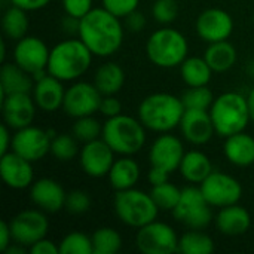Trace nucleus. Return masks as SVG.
<instances>
[{
	"label": "nucleus",
	"instance_id": "e433bc0d",
	"mask_svg": "<svg viewBox=\"0 0 254 254\" xmlns=\"http://www.w3.org/2000/svg\"><path fill=\"white\" fill-rule=\"evenodd\" d=\"M61 254H94L92 238L82 232H70L60 243Z\"/></svg>",
	"mask_w": 254,
	"mask_h": 254
},
{
	"label": "nucleus",
	"instance_id": "603ef678",
	"mask_svg": "<svg viewBox=\"0 0 254 254\" xmlns=\"http://www.w3.org/2000/svg\"><path fill=\"white\" fill-rule=\"evenodd\" d=\"M27 249H28V247H25V246H22V244H19V243H15V241H13V243L6 249L4 254H25Z\"/></svg>",
	"mask_w": 254,
	"mask_h": 254
},
{
	"label": "nucleus",
	"instance_id": "72a5a7b5",
	"mask_svg": "<svg viewBox=\"0 0 254 254\" xmlns=\"http://www.w3.org/2000/svg\"><path fill=\"white\" fill-rule=\"evenodd\" d=\"M150 195H152V198L156 202L159 210L173 211L176 208V205L179 204V201H180L182 189H179L176 185H173L170 182H165L162 185L152 186Z\"/></svg>",
	"mask_w": 254,
	"mask_h": 254
},
{
	"label": "nucleus",
	"instance_id": "49530a36",
	"mask_svg": "<svg viewBox=\"0 0 254 254\" xmlns=\"http://www.w3.org/2000/svg\"><path fill=\"white\" fill-rule=\"evenodd\" d=\"M10 3L27 12H31V10H40L46 7L51 3V0H10Z\"/></svg>",
	"mask_w": 254,
	"mask_h": 254
},
{
	"label": "nucleus",
	"instance_id": "f704fd0d",
	"mask_svg": "<svg viewBox=\"0 0 254 254\" xmlns=\"http://www.w3.org/2000/svg\"><path fill=\"white\" fill-rule=\"evenodd\" d=\"M71 134L76 137L77 141L80 143H89L97 138H101L103 135V125L92 116H83L77 118L73 124Z\"/></svg>",
	"mask_w": 254,
	"mask_h": 254
},
{
	"label": "nucleus",
	"instance_id": "6ab92c4d",
	"mask_svg": "<svg viewBox=\"0 0 254 254\" xmlns=\"http://www.w3.org/2000/svg\"><path fill=\"white\" fill-rule=\"evenodd\" d=\"M0 174L4 185L15 190H22L34 183L33 162L15 152H7L0 158Z\"/></svg>",
	"mask_w": 254,
	"mask_h": 254
},
{
	"label": "nucleus",
	"instance_id": "09e8293b",
	"mask_svg": "<svg viewBox=\"0 0 254 254\" xmlns=\"http://www.w3.org/2000/svg\"><path fill=\"white\" fill-rule=\"evenodd\" d=\"M13 238H12V232H10V226L7 222H1L0 223V252L4 253L6 249L12 244Z\"/></svg>",
	"mask_w": 254,
	"mask_h": 254
},
{
	"label": "nucleus",
	"instance_id": "79ce46f5",
	"mask_svg": "<svg viewBox=\"0 0 254 254\" xmlns=\"http://www.w3.org/2000/svg\"><path fill=\"white\" fill-rule=\"evenodd\" d=\"M63 7L67 15L79 19L94 9L92 0H63Z\"/></svg>",
	"mask_w": 254,
	"mask_h": 254
},
{
	"label": "nucleus",
	"instance_id": "8fccbe9b",
	"mask_svg": "<svg viewBox=\"0 0 254 254\" xmlns=\"http://www.w3.org/2000/svg\"><path fill=\"white\" fill-rule=\"evenodd\" d=\"M10 128L3 124L1 125V129H0V138H1V143H0V155H4L9 152L10 146H12V135H10Z\"/></svg>",
	"mask_w": 254,
	"mask_h": 254
},
{
	"label": "nucleus",
	"instance_id": "c9c22d12",
	"mask_svg": "<svg viewBox=\"0 0 254 254\" xmlns=\"http://www.w3.org/2000/svg\"><path fill=\"white\" fill-rule=\"evenodd\" d=\"M51 153L55 159L67 162L79 153L76 137L71 134H57L51 141Z\"/></svg>",
	"mask_w": 254,
	"mask_h": 254
},
{
	"label": "nucleus",
	"instance_id": "c756f323",
	"mask_svg": "<svg viewBox=\"0 0 254 254\" xmlns=\"http://www.w3.org/2000/svg\"><path fill=\"white\" fill-rule=\"evenodd\" d=\"M213 68L208 65L205 58L201 57H188L180 65V74L183 82L189 86H207L213 76Z\"/></svg>",
	"mask_w": 254,
	"mask_h": 254
},
{
	"label": "nucleus",
	"instance_id": "58836bf2",
	"mask_svg": "<svg viewBox=\"0 0 254 254\" xmlns=\"http://www.w3.org/2000/svg\"><path fill=\"white\" fill-rule=\"evenodd\" d=\"M153 18L164 25L174 22L179 16V3L177 0H156L152 7Z\"/></svg>",
	"mask_w": 254,
	"mask_h": 254
},
{
	"label": "nucleus",
	"instance_id": "cd10ccee",
	"mask_svg": "<svg viewBox=\"0 0 254 254\" xmlns=\"http://www.w3.org/2000/svg\"><path fill=\"white\" fill-rule=\"evenodd\" d=\"M125 83L124 68L113 63L107 61L101 64L94 76V85L101 92V95H116Z\"/></svg>",
	"mask_w": 254,
	"mask_h": 254
},
{
	"label": "nucleus",
	"instance_id": "f03ea898",
	"mask_svg": "<svg viewBox=\"0 0 254 254\" xmlns=\"http://www.w3.org/2000/svg\"><path fill=\"white\" fill-rule=\"evenodd\" d=\"M185 110L182 98L168 92H155L141 100L138 119L147 129L164 134L180 127Z\"/></svg>",
	"mask_w": 254,
	"mask_h": 254
},
{
	"label": "nucleus",
	"instance_id": "f3484780",
	"mask_svg": "<svg viewBox=\"0 0 254 254\" xmlns=\"http://www.w3.org/2000/svg\"><path fill=\"white\" fill-rule=\"evenodd\" d=\"M195 28L198 36L207 43L222 42L231 37L234 31V19L226 10L211 7L199 13Z\"/></svg>",
	"mask_w": 254,
	"mask_h": 254
},
{
	"label": "nucleus",
	"instance_id": "a19ab883",
	"mask_svg": "<svg viewBox=\"0 0 254 254\" xmlns=\"http://www.w3.org/2000/svg\"><path fill=\"white\" fill-rule=\"evenodd\" d=\"M103 7L119 18H125L138 9L140 0H101Z\"/></svg>",
	"mask_w": 254,
	"mask_h": 254
},
{
	"label": "nucleus",
	"instance_id": "7c9ffc66",
	"mask_svg": "<svg viewBox=\"0 0 254 254\" xmlns=\"http://www.w3.org/2000/svg\"><path fill=\"white\" fill-rule=\"evenodd\" d=\"M28 16L27 10L12 4L1 16V30L3 34L10 40H21L27 36L28 31Z\"/></svg>",
	"mask_w": 254,
	"mask_h": 254
},
{
	"label": "nucleus",
	"instance_id": "20e7f679",
	"mask_svg": "<svg viewBox=\"0 0 254 254\" xmlns=\"http://www.w3.org/2000/svg\"><path fill=\"white\" fill-rule=\"evenodd\" d=\"M101 138L122 156H132L138 153L146 143V127L140 119L128 115H118L107 118L103 124Z\"/></svg>",
	"mask_w": 254,
	"mask_h": 254
},
{
	"label": "nucleus",
	"instance_id": "b1692460",
	"mask_svg": "<svg viewBox=\"0 0 254 254\" xmlns=\"http://www.w3.org/2000/svg\"><path fill=\"white\" fill-rule=\"evenodd\" d=\"M226 159L237 167H250L254 164V137L241 131L226 137L223 144Z\"/></svg>",
	"mask_w": 254,
	"mask_h": 254
},
{
	"label": "nucleus",
	"instance_id": "2eb2a0df",
	"mask_svg": "<svg viewBox=\"0 0 254 254\" xmlns=\"http://www.w3.org/2000/svg\"><path fill=\"white\" fill-rule=\"evenodd\" d=\"M79 162L86 176L101 179L110 173L115 162V150L103 138H97L83 144L79 152Z\"/></svg>",
	"mask_w": 254,
	"mask_h": 254
},
{
	"label": "nucleus",
	"instance_id": "dca6fc26",
	"mask_svg": "<svg viewBox=\"0 0 254 254\" xmlns=\"http://www.w3.org/2000/svg\"><path fill=\"white\" fill-rule=\"evenodd\" d=\"M3 121L10 129H21L33 124L37 104L30 92L9 94L1 97Z\"/></svg>",
	"mask_w": 254,
	"mask_h": 254
},
{
	"label": "nucleus",
	"instance_id": "de8ad7c7",
	"mask_svg": "<svg viewBox=\"0 0 254 254\" xmlns=\"http://www.w3.org/2000/svg\"><path fill=\"white\" fill-rule=\"evenodd\" d=\"M168 177H170V173L159 168V167H153L150 165V170H149V174H147V180L152 186H158V185H162L165 182H168Z\"/></svg>",
	"mask_w": 254,
	"mask_h": 254
},
{
	"label": "nucleus",
	"instance_id": "ddd939ff",
	"mask_svg": "<svg viewBox=\"0 0 254 254\" xmlns=\"http://www.w3.org/2000/svg\"><path fill=\"white\" fill-rule=\"evenodd\" d=\"M9 226L13 241L30 249L34 243L46 238L49 220L42 210H24L9 222Z\"/></svg>",
	"mask_w": 254,
	"mask_h": 254
},
{
	"label": "nucleus",
	"instance_id": "864d4df0",
	"mask_svg": "<svg viewBox=\"0 0 254 254\" xmlns=\"http://www.w3.org/2000/svg\"><path fill=\"white\" fill-rule=\"evenodd\" d=\"M247 101H249V109H250V118H252V122H254V88L249 94Z\"/></svg>",
	"mask_w": 254,
	"mask_h": 254
},
{
	"label": "nucleus",
	"instance_id": "5701e85b",
	"mask_svg": "<svg viewBox=\"0 0 254 254\" xmlns=\"http://www.w3.org/2000/svg\"><path fill=\"white\" fill-rule=\"evenodd\" d=\"M216 226L223 235H244L252 226V216L247 208L238 204H232L220 208L219 214L216 216Z\"/></svg>",
	"mask_w": 254,
	"mask_h": 254
},
{
	"label": "nucleus",
	"instance_id": "3c124183",
	"mask_svg": "<svg viewBox=\"0 0 254 254\" xmlns=\"http://www.w3.org/2000/svg\"><path fill=\"white\" fill-rule=\"evenodd\" d=\"M79 25H80V19L70 15H67L63 21V28L68 34H79Z\"/></svg>",
	"mask_w": 254,
	"mask_h": 254
},
{
	"label": "nucleus",
	"instance_id": "423d86ee",
	"mask_svg": "<svg viewBox=\"0 0 254 254\" xmlns=\"http://www.w3.org/2000/svg\"><path fill=\"white\" fill-rule=\"evenodd\" d=\"M189 42L176 28H159L153 31L146 43L147 58L161 68H174L188 58Z\"/></svg>",
	"mask_w": 254,
	"mask_h": 254
},
{
	"label": "nucleus",
	"instance_id": "f257e3e1",
	"mask_svg": "<svg viewBox=\"0 0 254 254\" xmlns=\"http://www.w3.org/2000/svg\"><path fill=\"white\" fill-rule=\"evenodd\" d=\"M77 36L95 57H110L122 46L124 25L119 16L103 6L94 7L80 18Z\"/></svg>",
	"mask_w": 254,
	"mask_h": 254
},
{
	"label": "nucleus",
	"instance_id": "7ed1b4c3",
	"mask_svg": "<svg viewBox=\"0 0 254 254\" xmlns=\"http://www.w3.org/2000/svg\"><path fill=\"white\" fill-rule=\"evenodd\" d=\"M92 57L94 54L80 39L63 40L51 49L48 73L63 82L76 80L88 71Z\"/></svg>",
	"mask_w": 254,
	"mask_h": 254
},
{
	"label": "nucleus",
	"instance_id": "a878e982",
	"mask_svg": "<svg viewBox=\"0 0 254 254\" xmlns=\"http://www.w3.org/2000/svg\"><path fill=\"white\" fill-rule=\"evenodd\" d=\"M107 177L116 192L131 189L135 188L140 180V167L134 159H131V156H122L115 159Z\"/></svg>",
	"mask_w": 254,
	"mask_h": 254
},
{
	"label": "nucleus",
	"instance_id": "ea45409f",
	"mask_svg": "<svg viewBox=\"0 0 254 254\" xmlns=\"http://www.w3.org/2000/svg\"><path fill=\"white\" fill-rule=\"evenodd\" d=\"M64 208L70 214H83L91 208V198L83 190H73L67 193Z\"/></svg>",
	"mask_w": 254,
	"mask_h": 254
},
{
	"label": "nucleus",
	"instance_id": "473e14b6",
	"mask_svg": "<svg viewBox=\"0 0 254 254\" xmlns=\"http://www.w3.org/2000/svg\"><path fill=\"white\" fill-rule=\"evenodd\" d=\"M94 254H115L122 247V237L113 228H100L92 235Z\"/></svg>",
	"mask_w": 254,
	"mask_h": 254
},
{
	"label": "nucleus",
	"instance_id": "1a4fd4ad",
	"mask_svg": "<svg viewBox=\"0 0 254 254\" xmlns=\"http://www.w3.org/2000/svg\"><path fill=\"white\" fill-rule=\"evenodd\" d=\"M180 238L173 226L153 220L140 228L135 235L137 249L144 254H173L179 252Z\"/></svg>",
	"mask_w": 254,
	"mask_h": 254
},
{
	"label": "nucleus",
	"instance_id": "f8f14e48",
	"mask_svg": "<svg viewBox=\"0 0 254 254\" xmlns=\"http://www.w3.org/2000/svg\"><path fill=\"white\" fill-rule=\"evenodd\" d=\"M101 98L103 95L94 83L76 82L65 89L63 110L67 116L74 119L92 116L95 112L100 110Z\"/></svg>",
	"mask_w": 254,
	"mask_h": 254
},
{
	"label": "nucleus",
	"instance_id": "a18cd8bd",
	"mask_svg": "<svg viewBox=\"0 0 254 254\" xmlns=\"http://www.w3.org/2000/svg\"><path fill=\"white\" fill-rule=\"evenodd\" d=\"M124 19H125V27H127L129 31H132V33L141 31V30L144 28V25H146V18H144V15L140 13L138 10L131 12V13L127 15Z\"/></svg>",
	"mask_w": 254,
	"mask_h": 254
},
{
	"label": "nucleus",
	"instance_id": "4c0bfd02",
	"mask_svg": "<svg viewBox=\"0 0 254 254\" xmlns=\"http://www.w3.org/2000/svg\"><path fill=\"white\" fill-rule=\"evenodd\" d=\"M182 101L185 109H199V110H210L214 95L208 86H193L189 88L183 95Z\"/></svg>",
	"mask_w": 254,
	"mask_h": 254
},
{
	"label": "nucleus",
	"instance_id": "c03bdc74",
	"mask_svg": "<svg viewBox=\"0 0 254 254\" xmlns=\"http://www.w3.org/2000/svg\"><path fill=\"white\" fill-rule=\"evenodd\" d=\"M28 252L31 254H57L60 253V246H57V244H55L54 241H51V240L43 238V240L34 243V244L28 249Z\"/></svg>",
	"mask_w": 254,
	"mask_h": 254
},
{
	"label": "nucleus",
	"instance_id": "37998d69",
	"mask_svg": "<svg viewBox=\"0 0 254 254\" xmlns=\"http://www.w3.org/2000/svg\"><path fill=\"white\" fill-rule=\"evenodd\" d=\"M98 112L106 118H113L122 113V104L115 95H103Z\"/></svg>",
	"mask_w": 254,
	"mask_h": 254
},
{
	"label": "nucleus",
	"instance_id": "9b49d317",
	"mask_svg": "<svg viewBox=\"0 0 254 254\" xmlns=\"http://www.w3.org/2000/svg\"><path fill=\"white\" fill-rule=\"evenodd\" d=\"M207 202L211 207H228L238 204L243 196L241 183L225 173L213 171L201 185H199Z\"/></svg>",
	"mask_w": 254,
	"mask_h": 254
},
{
	"label": "nucleus",
	"instance_id": "4be33fe9",
	"mask_svg": "<svg viewBox=\"0 0 254 254\" xmlns=\"http://www.w3.org/2000/svg\"><path fill=\"white\" fill-rule=\"evenodd\" d=\"M31 95L37 104V109L51 113L63 107L65 89L63 86V80L48 73L34 82Z\"/></svg>",
	"mask_w": 254,
	"mask_h": 254
},
{
	"label": "nucleus",
	"instance_id": "393cba45",
	"mask_svg": "<svg viewBox=\"0 0 254 254\" xmlns=\"http://www.w3.org/2000/svg\"><path fill=\"white\" fill-rule=\"evenodd\" d=\"M34 88V79L30 73L21 68L15 61L4 63L0 70V91L1 97L9 94L30 92Z\"/></svg>",
	"mask_w": 254,
	"mask_h": 254
},
{
	"label": "nucleus",
	"instance_id": "412c9836",
	"mask_svg": "<svg viewBox=\"0 0 254 254\" xmlns=\"http://www.w3.org/2000/svg\"><path fill=\"white\" fill-rule=\"evenodd\" d=\"M65 196L63 186L54 179H39L30 186L31 202L45 213H58L65 205Z\"/></svg>",
	"mask_w": 254,
	"mask_h": 254
},
{
	"label": "nucleus",
	"instance_id": "c85d7f7f",
	"mask_svg": "<svg viewBox=\"0 0 254 254\" xmlns=\"http://www.w3.org/2000/svg\"><path fill=\"white\" fill-rule=\"evenodd\" d=\"M204 58L214 73H225L235 65L238 60V52L232 43H229L228 40H222L210 43L204 54Z\"/></svg>",
	"mask_w": 254,
	"mask_h": 254
},
{
	"label": "nucleus",
	"instance_id": "6e6552de",
	"mask_svg": "<svg viewBox=\"0 0 254 254\" xmlns=\"http://www.w3.org/2000/svg\"><path fill=\"white\" fill-rule=\"evenodd\" d=\"M174 219L190 229H205L213 220L211 205L207 202L201 188L188 186L182 189V196L171 211Z\"/></svg>",
	"mask_w": 254,
	"mask_h": 254
},
{
	"label": "nucleus",
	"instance_id": "2f4dec72",
	"mask_svg": "<svg viewBox=\"0 0 254 254\" xmlns=\"http://www.w3.org/2000/svg\"><path fill=\"white\" fill-rule=\"evenodd\" d=\"M179 252L183 254H210L214 252V243L202 229H192L180 237Z\"/></svg>",
	"mask_w": 254,
	"mask_h": 254
},
{
	"label": "nucleus",
	"instance_id": "39448f33",
	"mask_svg": "<svg viewBox=\"0 0 254 254\" xmlns=\"http://www.w3.org/2000/svg\"><path fill=\"white\" fill-rule=\"evenodd\" d=\"M210 115L220 137H229L241 132L250 124V109L247 97L238 92H225L214 98Z\"/></svg>",
	"mask_w": 254,
	"mask_h": 254
},
{
	"label": "nucleus",
	"instance_id": "aec40b11",
	"mask_svg": "<svg viewBox=\"0 0 254 254\" xmlns=\"http://www.w3.org/2000/svg\"><path fill=\"white\" fill-rule=\"evenodd\" d=\"M180 129L183 137L195 146L207 144L214 132V124L210 115V110L199 109H186L180 122Z\"/></svg>",
	"mask_w": 254,
	"mask_h": 254
},
{
	"label": "nucleus",
	"instance_id": "0eeeda50",
	"mask_svg": "<svg viewBox=\"0 0 254 254\" xmlns=\"http://www.w3.org/2000/svg\"><path fill=\"white\" fill-rule=\"evenodd\" d=\"M113 207L119 220L135 229L156 220L159 213L152 195L135 188L118 190L113 199Z\"/></svg>",
	"mask_w": 254,
	"mask_h": 254
},
{
	"label": "nucleus",
	"instance_id": "bb28decb",
	"mask_svg": "<svg viewBox=\"0 0 254 254\" xmlns=\"http://www.w3.org/2000/svg\"><path fill=\"white\" fill-rule=\"evenodd\" d=\"M179 170L185 180L201 185L213 173V165L205 153L201 150H190L185 153Z\"/></svg>",
	"mask_w": 254,
	"mask_h": 254
},
{
	"label": "nucleus",
	"instance_id": "9d476101",
	"mask_svg": "<svg viewBox=\"0 0 254 254\" xmlns=\"http://www.w3.org/2000/svg\"><path fill=\"white\" fill-rule=\"evenodd\" d=\"M51 49L46 43L34 36H25L16 42L13 49V61L30 73L36 80L48 74V61Z\"/></svg>",
	"mask_w": 254,
	"mask_h": 254
},
{
	"label": "nucleus",
	"instance_id": "4468645a",
	"mask_svg": "<svg viewBox=\"0 0 254 254\" xmlns=\"http://www.w3.org/2000/svg\"><path fill=\"white\" fill-rule=\"evenodd\" d=\"M51 141L52 137L49 131L28 125L15 131L10 150L31 162H37L51 153Z\"/></svg>",
	"mask_w": 254,
	"mask_h": 254
},
{
	"label": "nucleus",
	"instance_id": "a211bd4d",
	"mask_svg": "<svg viewBox=\"0 0 254 254\" xmlns=\"http://www.w3.org/2000/svg\"><path fill=\"white\" fill-rule=\"evenodd\" d=\"M185 156V147L179 137L164 132L159 135L149 150V161L150 165L159 167L170 174L179 170L182 159Z\"/></svg>",
	"mask_w": 254,
	"mask_h": 254
}]
</instances>
